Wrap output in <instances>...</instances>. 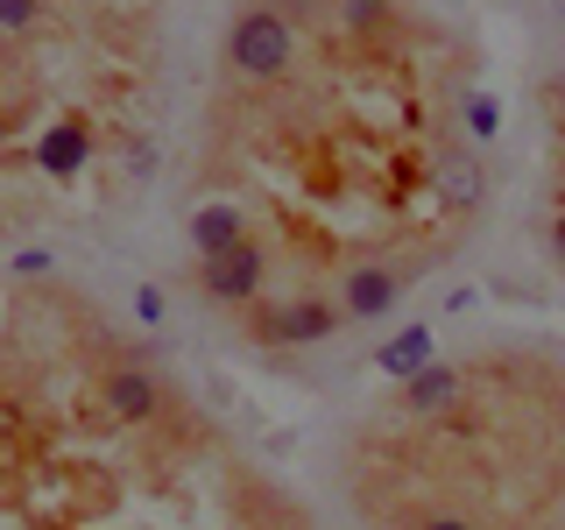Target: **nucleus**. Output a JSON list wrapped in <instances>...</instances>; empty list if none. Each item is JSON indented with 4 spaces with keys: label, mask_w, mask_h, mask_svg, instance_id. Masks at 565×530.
Here are the masks:
<instances>
[{
    "label": "nucleus",
    "mask_w": 565,
    "mask_h": 530,
    "mask_svg": "<svg viewBox=\"0 0 565 530\" xmlns=\"http://www.w3.org/2000/svg\"><path fill=\"white\" fill-rule=\"evenodd\" d=\"M226 64L241 78H282L297 64V29L282 8H241L234 29H226Z\"/></svg>",
    "instance_id": "obj_1"
},
{
    "label": "nucleus",
    "mask_w": 565,
    "mask_h": 530,
    "mask_svg": "<svg viewBox=\"0 0 565 530\" xmlns=\"http://www.w3.org/2000/svg\"><path fill=\"white\" fill-rule=\"evenodd\" d=\"M262 276H269L262 241H234L226 255H199V290L212 297V305H255Z\"/></svg>",
    "instance_id": "obj_2"
},
{
    "label": "nucleus",
    "mask_w": 565,
    "mask_h": 530,
    "mask_svg": "<svg viewBox=\"0 0 565 530\" xmlns=\"http://www.w3.org/2000/svg\"><path fill=\"white\" fill-rule=\"evenodd\" d=\"M340 297H297V305H276V311H262L255 318V332L269 347H318V340H332L340 332Z\"/></svg>",
    "instance_id": "obj_3"
},
{
    "label": "nucleus",
    "mask_w": 565,
    "mask_h": 530,
    "mask_svg": "<svg viewBox=\"0 0 565 530\" xmlns=\"http://www.w3.org/2000/svg\"><path fill=\"white\" fill-rule=\"evenodd\" d=\"M403 290H411V276L403 269H388V262H353V269L340 276V311L347 318H388L403 305Z\"/></svg>",
    "instance_id": "obj_4"
},
{
    "label": "nucleus",
    "mask_w": 565,
    "mask_h": 530,
    "mask_svg": "<svg viewBox=\"0 0 565 530\" xmlns=\"http://www.w3.org/2000/svg\"><path fill=\"white\" fill-rule=\"evenodd\" d=\"M106 411H114L120 424H156L163 389H156L149 368H114V375H106Z\"/></svg>",
    "instance_id": "obj_5"
},
{
    "label": "nucleus",
    "mask_w": 565,
    "mask_h": 530,
    "mask_svg": "<svg viewBox=\"0 0 565 530\" xmlns=\"http://www.w3.org/2000/svg\"><path fill=\"white\" fill-rule=\"evenodd\" d=\"M481 191H488V177H481V156H473V149H446V156H438V199H446V205L473 212Z\"/></svg>",
    "instance_id": "obj_6"
},
{
    "label": "nucleus",
    "mask_w": 565,
    "mask_h": 530,
    "mask_svg": "<svg viewBox=\"0 0 565 530\" xmlns=\"http://www.w3.org/2000/svg\"><path fill=\"white\" fill-rule=\"evenodd\" d=\"M431 361H438V340H431V326H403L396 340H388V347L375 353V368H382L388 382H411L417 368H431Z\"/></svg>",
    "instance_id": "obj_7"
},
{
    "label": "nucleus",
    "mask_w": 565,
    "mask_h": 530,
    "mask_svg": "<svg viewBox=\"0 0 565 530\" xmlns=\"http://www.w3.org/2000/svg\"><path fill=\"white\" fill-rule=\"evenodd\" d=\"M234 241H247V220H241V205H226V199H212L191 212V247L199 255H226Z\"/></svg>",
    "instance_id": "obj_8"
},
{
    "label": "nucleus",
    "mask_w": 565,
    "mask_h": 530,
    "mask_svg": "<svg viewBox=\"0 0 565 530\" xmlns=\"http://www.w3.org/2000/svg\"><path fill=\"white\" fill-rule=\"evenodd\" d=\"M459 389H467V375H459L452 361H431V368H417V375H411V396H403V403H411L417 417H438V411H452V403H459Z\"/></svg>",
    "instance_id": "obj_9"
},
{
    "label": "nucleus",
    "mask_w": 565,
    "mask_h": 530,
    "mask_svg": "<svg viewBox=\"0 0 565 530\" xmlns=\"http://www.w3.org/2000/svg\"><path fill=\"white\" fill-rule=\"evenodd\" d=\"M85 156H93V141H85L78 120H57V128L35 141V163H43L50 177H78V170H85Z\"/></svg>",
    "instance_id": "obj_10"
},
{
    "label": "nucleus",
    "mask_w": 565,
    "mask_h": 530,
    "mask_svg": "<svg viewBox=\"0 0 565 530\" xmlns=\"http://www.w3.org/2000/svg\"><path fill=\"white\" fill-rule=\"evenodd\" d=\"M340 29H353V35L388 29V0H340Z\"/></svg>",
    "instance_id": "obj_11"
},
{
    "label": "nucleus",
    "mask_w": 565,
    "mask_h": 530,
    "mask_svg": "<svg viewBox=\"0 0 565 530\" xmlns=\"http://www.w3.org/2000/svg\"><path fill=\"white\" fill-rule=\"evenodd\" d=\"M35 14H43V0H0V29L8 35H29Z\"/></svg>",
    "instance_id": "obj_12"
},
{
    "label": "nucleus",
    "mask_w": 565,
    "mask_h": 530,
    "mask_svg": "<svg viewBox=\"0 0 565 530\" xmlns=\"http://www.w3.org/2000/svg\"><path fill=\"white\" fill-rule=\"evenodd\" d=\"M494 120H502V114H494V99L488 93H467V128H473V141H494Z\"/></svg>",
    "instance_id": "obj_13"
},
{
    "label": "nucleus",
    "mask_w": 565,
    "mask_h": 530,
    "mask_svg": "<svg viewBox=\"0 0 565 530\" xmlns=\"http://www.w3.org/2000/svg\"><path fill=\"white\" fill-rule=\"evenodd\" d=\"M417 530H481L473 517H459V509H438V517H424Z\"/></svg>",
    "instance_id": "obj_14"
},
{
    "label": "nucleus",
    "mask_w": 565,
    "mask_h": 530,
    "mask_svg": "<svg viewBox=\"0 0 565 530\" xmlns=\"http://www.w3.org/2000/svg\"><path fill=\"white\" fill-rule=\"evenodd\" d=\"M135 311L156 326V318H163V290H156V283H141V290H135Z\"/></svg>",
    "instance_id": "obj_15"
},
{
    "label": "nucleus",
    "mask_w": 565,
    "mask_h": 530,
    "mask_svg": "<svg viewBox=\"0 0 565 530\" xmlns=\"http://www.w3.org/2000/svg\"><path fill=\"white\" fill-rule=\"evenodd\" d=\"M552 247H558V262H565V199H558V212H552Z\"/></svg>",
    "instance_id": "obj_16"
}]
</instances>
